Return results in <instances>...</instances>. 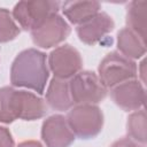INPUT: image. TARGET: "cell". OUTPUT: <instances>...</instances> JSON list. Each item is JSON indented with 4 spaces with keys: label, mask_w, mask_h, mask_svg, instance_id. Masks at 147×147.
<instances>
[{
    "label": "cell",
    "mask_w": 147,
    "mask_h": 147,
    "mask_svg": "<svg viewBox=\"0 0 147 147\" xmlns=\"http://www.w3.org/2000/svg\"><path fill=\"white\" fill-rule=\"evenodd\" d=\"M49 74L47 55L37 48H26L20 52L11 63L10 83L13 87L41 95L48 84Z\"/></svg>",
    "instance_id": "obj_1"
},
{
    "label": "cell",
    "mask_w": 147,
    "mask_h": 147,
    "mask_svg": "<svg viewBox=\"0 0 147 147\" xmlns=\"http://www.w3.org/2000/svg\"><path fill=\"white\" fill-rule=\"evenodd\" d=\"M65 119L76 138L90 140L98 137L105 123V116L98 105H75L67 111Z\"/></svg>",
    "instance_id": "obj_2"
},
{
    "label": "cell",
    "mask_w": 147,
    "mask_h": 147,
    "mask_svg": "<svg viewBox=\"0 0 147 147\" xmlns=\"http://www.w3.org/2000/svg\"><path fill=\"white\" fill-rule=\"evenodd\" d=\"M96 75L101 84L110 90L124 82L136 79L137 63L118 52H110L100 61Z\"/></svg>",
    "instance_id": "obj_3"
},
{
    "label": "cell",
    "mask_w": 147,
    "mask_h": 147,
    "mask_svg": "<svg viewBox=\"0 0 147 147\" xmlns=\"http://www.w3.org/2000/svg\"><path fill=\"white\" fill-rule=\"evenodd\" d=\"M60 7L61 2L53 0L20 1L14 6L11 15L20 29L31 32L51 15L59 13Z\"/></svg>",
    "instance_id": "obj_4"
},
{
    "label": "cell",
    "mask_w": 147,
    "mask_h": 147,
    "mask_svg": "<svg viewBox=\"0 0 147 147\" xmlns=\"http://www.w3.org/2000/svg\"><path fill=\"white\" fill-rule=\"evenodd\" d=\"M69 90L74 106L98 105L106 99L108 92L98 75L91 70H82L69 79Z\"/></svg>",
    "instance_id": "obj_5"
},
{
    "label": "cell",
    "mask_w": 147,
    "mask_h": 147,
    "mask_svg": "<svg viewBox=\"0 0 147 147\" xmlns=\"http://www.w3.org/2000/svg\"><path fill=\"white\" fill-rule=\"evenodd\" d=\"M49 72L55 78L69 80L83 70V59L77 48L70 44H63L55 47L47 55Z\"/></svg>",
    "instance_id": "obj_6"
},
{
    "label": "cell",
    "mask_w": 147,
    "mask_h": 147,
    "mask_svg": "<svg viewBox=\"0 0 147 147\" xmlns=\"http://www.w3.org/2000/svg\"><path fill=\"white\" fill-rule=\"evenodd\" d=\"M71 28L65 18L59 13L51 15L38 28L30 32L32 42L41 48L49 49L60 46L70 34Z\"/></svg>",
    "instance_id": "obj_7"
},
{
    "label": "cell",
    "mask_w": 147,
    "mask_h": 147,
    "mask_svg": "<svg viewBox=\"0 0 147 147\" xmlns=\"http://www.w3.org/2000/svg\"><path fill=\"white\" fill-rule=\"evenodd\" d=\"M40 137L45 147H70L76 139L65 116L61 114H54L44 119Z\"/></svg>",
    "instance_id": "obj_8"
},
{
    "label": "cell",
    "mask_w": 147,
    "mask_h": 147,
    "mask_svg": "<svg viewBox=\"0 0 147 147\" xmlns=\"http://www.w3.org/2000/svg\"><path fill=\"white\" fill-rule=\"evenodd\" d=\"M114 103L124 111H136L145 106L146 88L139 79H131L110 88Z\"/></svg>",
    "instance_id": "obj_9"
},
{
    "label": "cell",
    "mask_w": 147,
    "mask_h": 147,
    "mask_svg": "<svg viewBox=\"0 0 147 147\" xmlns=\"http://www.w3.org/2000/svg\"><path fill=\"white\" fill-rule=\"evenodd\" d=\"M115 28L113 17L106 11H99L95 16L76 28L78 39L88 46H93L102 41Z\"/></svg>",
    "instance_id": "obj_10"
},
{
    "label": "cell",
    "mask_w": 147,
    "mask_h": 147,
    "mask_svg": "<svg viewBox=\"0 0 147 147\" xmlns=\"http://www.w3.org/2000/svg\"><path fill=\"white\" fill-rule=\"evenodd\" d=\"M46 113L47 105L39 94L28 90H16L17 119L32 122L42 118Z\"/></svg>",
    "instance_id": "obj_11"
},
{
    "label": "cell",
    "mask_w": 147,
    "mask_h": 147,
    "mask_svg": "<svg viewBox=\"0 0 147 147\" xmlns=\"http://www.w3.org/2000/svg\"><path fill=\"white\" fill-rule=\"evenodd\" d=\"M45 102L47 107L56 111H68L74 107L71 100L69 80L53 77L46 87Z\"/></svg>",
    "instance_id": "obj_12"
},
{
    "label": "cell",
    "mask_w": 147,
    "mask_h": 147,
    "mask_svg": "<svg viewBox=\"0 0 147 147\" xmlns=\"http://www.w3.org/2000/svg\"><path fill=\"white\" fill-rule=\"evenodd\" d=\"M60 9L69 24L78 26L101 11V5L96 1H64Z\"/></svg>",
    "instance_id": "obj_13"
},
{
    "label": "cell",
    "mask_w": 147,
    "mask_h": 147,
    "mask_svg": "<svg viewBox=\"0 0 147 147\" xmlns=\"http://www.w3.org/2000/svg\"><path fill=\"white\" fill-rule=\"evenodd\" d=\"M116 45L118 53L132 61L140 60L146 54V41L127 28L117 32Z\"/></svg>",
    "instance_id": "obj_14"
},
{
    "label": "cell",
    "mask_w": 147,
    "mask_h": 147,
    "mask_svg": "<svg viewBox=\"0 0 147 147\" xmlns=\"http://www.w3.org/2000/svg\"><path fill=\"white\" fill-rule=\"evenodd\" d=\"M126 28L138 34L146 41V22H147V1L133 0L126 7Z\"/></svg>",
    "instance_id": "obj_15"
},
{
    "label": "cell",
    "mask_w": 147,
    "mask_h": 147,
    "mask_svg": "<svg viewBox=\"0 0 147 147\" xmlns=\"http://www.w3.org/2000/svg\"><path fill=\"white\" fill-rule=\"evenodd\" d=\"M126 133L127 138L145 146L147 140V121L145 108L132 111L127 116L126 121Z\"/></svg>",
    "instance_id": "obj_16"
},
{
    "label": "cell",
    "mask_w": 147,
    "mask_h": 147,
    "mask_svg": "<svg viewBox=\"0 0 147 147\" xmlns=\"http://www.w3.org/2000/svg\"><path fill=\"white\" fill-rule=\"evenodd\" d=\"M16 119V88L2 86L0 87V123L10 124Z\"/></svg>",
    "instance_id": "obj_17"
},
{
    "label": "cell",
    "mask_w": 147,
    "mask_h": 147,
    "mask_svg": "<svg viewBox=\"0 0 147 147\" xmlns=\"http://www.w3.org/2000/svg\"><path fill=\"white\" fill-rule=\"evenodd\" d=\"M21 33V29L15 22L11 11L0 7V44L9 42Z\"/></svg>",
    "instance_id": "obj_18"
},
{
    "label": "cell",
    "mask_w": 147,
    "mask_h": 147,
    "mask_svg": "<svg viewBox=\"0 0 147 147\" xmlns=\"http://www.w3.org/2000/svg\"><path fill=\"white\" fill-rule=\"evenodd\" d=\"M0 147H15L11 132L6 126L0 125Z\"/></svg>",
    "instance_id": "obj_19"
},
{
    "label": "cell",
    "mask_w": 147,
    "mask_h": 147,
    "mask_svg": "<svg viewBox=\"0 0 147 147\" xmlns=\"http://www.w3.org/2000/svg\"><path fill=\"white\" fill-rule=\"evenodd\" d=\"M109 147H144L142 145L133 141L132 139L124 137V138H119L117 140H115Z\"/></svg>",
    "instance_id": "obj_20"
},
{
    "label": "cell",
    "mask_w": 147,
    "mask_h": 147,
    "mask_svg": "<svg viewBox=\"0 0 147 147\" xmlns=\"http://www.w3.org/2000/svg\"><path fill=\"white\" fill-rule=\"evenodd\" d=\"M137 77L145 85V82H146V60H145V56L142 59H140V62L137 65Z\"/></svg>",
    "instance_id": "obj_21"
},
{
    "label": "cell",
    "mask_w": 147,
    "mask_h": 147,
    "mask_svg": "<svg viewBox=\"0 0 147 147\" xmlns=\"http://www.w3.org/2000/svg\"><path fill=\"white\" fill-rule=\"evenodd\" d=\"M16 147H45V146L37 140H24L21 141Z\"/></svg>",
    "instance_id": "obj_22"
}]
</instances>
